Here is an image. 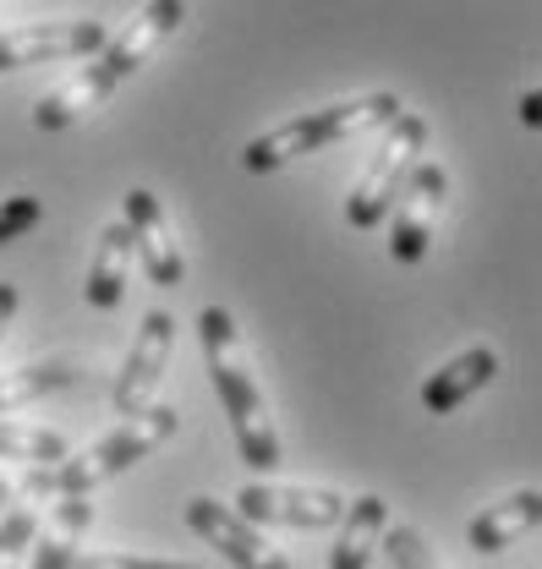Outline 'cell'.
<instances>
[{"label": "cell", "instance_id": "9", "mask_svg": "<svg viewBox=\"0 0 542 569\" xmlns=\"http://www.w3.org/2000/svg\"><path fill=\"white\" fill-rule=\"evenodd\" d=\"M236 515H247L253 526H302V531H324L345 515V498L329 488H285V482H247L236 493Z\"/></svg>", "mask_w": 542, "mask_h": 569}, {"label": "cell", "instance_id": "18", "mask_svg": "<svg viewBox=\"0 0 542 569\" xmlns=\"http://www.w3.org/2000/svg\"><path fill=\"white\" fill-rule=\"evenodd\" d=\"M67 383H77L71 361H33V367L0 372V417H11V411H22V406H33V400H45Z\"/></svg>", "mask_w": 542, "mask_h": 569}, {"label": "cell", "instance_id": "24", "mask_svg": "<svg viewBox=\"0 0 542 569\" xmlns=\"http://www.w3.org/2000/svg\"><path fill=\"white\" fill-rule=\"evenodd\" d=\"M11 318H17V284H6V280H0V340H6Z\"/></svg>", "mask_w": 542, "mask_h": 569}, {"label": "cell", "instance_id": "8", "mask_svg": "<svg viewBox=\"0 0 542 569\" xmlns=\"http://www.w3.org/2000/svg\"><path fill=\"white\" fill-rule=\"evenodd\" d=\"M187 526L214 542L236 569H290V559L264 537V526H253L247 515H236L219 498H187Z\"/></svg>", "mask_w": 542, "mask_h": 569}, {"label": "cell", "instance_id": "10", "mask_svg": "<svg viewBox=\"0 0 542 569\" xmlns=\"http://www.w3.org/2000/svg\"><path fill=\"white\" fill-rule=\"evenodd\" d=\"M127 230H132V252L142 258L148 280L154 284H181L187 263H181L176 230H170V219H165V203H159L148 187H132V192H127Z\"/></svg>", "mask_w": 542, "mask_h": 569}, {"label": "cell", "instance_id": "14", "mask_svg": "<svg viewBox=\"0 0 542 569\" xmlns=\"http://www.w3.org/2000/svg\"><path fill=\"white\" fill-rule=\"evenodd\" d=\"M127 280H132V230H127V219H116L99 230V247L88 258V284H82L88 307H99V312L121 307Z\"/></svg>", "mask_w": 542, "mask_h": 569}, {"label": "cell", "instance_id": "25", "mask_svg": "<svg viewBox=\"0 0 542 569\" xmlns=\"http://www.w3.org/2000/svg\"><path fill=\"white\" fill-rule=\"evenodd\" d=\"M521 121H526V127H538L542 121V93L538 88H532V93H521Z\"/></svg>", "mask_w": 542, "mask_h": 569}, {"label": "cell", "instance_id": "3", "mask_svg": "<svg viewBox=\"0 0 542 569\" xmlns=\"http://www.w3.org/2000/svg\"><path fill=\"white\" fill-rule=\"evenodd\" d=\"M406 104L395 93H356V99H335V104H318V110H302L290 121H279L274 132H258V138L242 148V164L253 176H269L279 164L302 159V153H318V148H335V142L356 138V132H373L384 121H395Z\"/></svg>", "mask_w": 542, "mask_h": 569}, {"label": "cell", "instance_id": "4", "mask_svg": "<svg viewBox=\"0 0 542 569\" xmlns=\"http://www.w3.org/2000/svg\"><path fill=\"white\" fill-rule=\"evenodd\" d=\"M422 153H427V121H422V116L401 110L395 121H384L378 153L367 159L362 181H356L351 198H345V224H351V230H378V224L390 219V203L401 198V187L411 181V170H416Z\"/></svg>", "mask_w": 542, "mask_h": 569}, {"label": "cell", "instance_id": "15", "mask_svg": "<svg viewBox=\"0 0 542 569\" xmlns=\"http://www.w3.org/2000/svg\"><path fill=\"white\" fill-rule=\"evenodd\" d=\"M538 520H542V493L538 488H521V493L487 503V509L472 520L466 542H472V553H504V548H515Z\"/></svg>", "mask_w": 542, "mask_h": 569}, {"label": "cell", "instance_id": "16", "mask_svg": "<svg viewBox=\"0 0 542 569\" xmlns=\"http://www.w3.org/2000/svg\"><path fill=\"white\" fill-rule=\"evenodd\" d=\"M493 372H499V356L487 351V346H476V351H461L455 361H444L427 383H422V406L433 411V417H450L455 406H466L476 389H487L493 383Z\"/></svg>", "mask_w": 542, "mask_h": 569}, {"label": "cell", "instance_id": "11", "mask_svg": "<svg viewBox=\"0 0 542 569\" xmlns=\"http://www.w3.org/2000/svg\"><path fill=\"white\" fill-rule=\"evenodd\" d=\"M181 17H187V0H148L132 22L116 33V39H105V44H99V61L116 71V82H127V77H132V71L142 67L165 39H170V33H176V22H181Z\"/></svg>", "mask_w": 542, "mask_h": 569}, {"label": "cell", "instance_id": "7", "mask_svg": "<svg viewBox=\"0 0 542 569\" xmlns=\"http://www.w3.org/2000/svg\"><path fill=\"white\" fill-rule=\"evenodd\" d=\"M170 351H176V318L165 307L142 312L132 351H127L121 372H116V411L121 417H137L142 406H154V389H159V378L170 367Z\"/></svg>", "mask_w": 542, "mask_h": 569}, {"label": "cell", "instance_id": "2", "mask_svg": "<svg viewBox=\"0 0 542 569\" xmlns=\"http://www.w3.org/2000/svg\"><path fill=\"white\" fill-rule=\"evenodd\" d=\"M176 406H142L137 417L116 427L110 438H99L93 449H82V455H61V460H45V466H28V477H22V493L28 498H67V493H93L99 482H110V477H121V471H132L137 460H148L159 443H170L176 438Z\"/></svg>", "mask_w": 542, "mask_h": 569}, {"label": "cell", "instance_id": "26", "mask_svg": "<svg viewBox=\"0 0 542 569\" xmlns=\"http://www.w3.org/2000/svg\"><path fill=\"white\" fill-rule=\"evenodd\" d=\"M0 509H11V482L0 477Z\"/></svg>", "mask_w": 542, "mask_h": 569}, {"label": "cell", "instance_id": "20", "mask_svg": "<svg viewBox=\"0 0 542 569\" xmlns=\"http://www.w3.org/2000/svg\"><path fill=\"white\" fill-rule=\"evenodd\" d=\"M33 531H39V509L11 503V509L0 515V569H22L28 548H33Z\"/></svg>", "mask_w": 542, "mask_h": 569}, {"label": "cell", "instance_id": "5", "mask_svg": "<svg viewBox=\"0 0 542 569\" xmlns=\"http://www.w3.org/2000/svg\"><path fill=\"white\" fill-rule=\"evenodd\" d=\"M444 198H450V170L438 159H416L411 181L401 187V198L390 203L395 209V230H390V258L395 263H422L433 230H438V213H444Z\"/></svg>", "mask_w": 542, "mask_h": 569}, {"label": "cell", "instance_id": "22", "mask_svg": "<svg viewBox=\"0 0 542 569\" xmlns=\"http://www.w3.org/2000/svg\"><path fill=\"white\" fill-rule=\"evenodd\" d=\"M33 224H45V203L39 198H0V247H11V241H22Z\"/></svg>", "mask_w": 542, "mask_h": 569}, {"label": "cell", "instance_id": "13", "mask_svg": "<svg viewBox=\"0 0 542 569\" xmlns=\"http://www.w3.org/2000/svg\"><path fill=\"white\" fill-rule=\"evenodd\" d=\"M88 526H93L88 493L56 498V509L39 515V531H33V548H28V553H33V569H71L77 542L88 537Z\"/></svg>", "mask_w": 542, "mask_h": 569}, {"label": "cell", "instance_id": "19", "mask_svg": "<svg viewBox=\"0 0 542 569\" xmlns=\"http://www.w3.org/2000/svg\"><path fill=\"white\" fill-rule=\"evenodd\" d=\"M61 455H67V438H61V432L28 427V422H0V460L45 466V460H61Z\"/></svg>", "mask_w": 542, "mask_h": 569}, {"label": "cell", "instance_id": "6", "mask_svg": "<svg viewBox=\"0 0 542 569\" xmlns=\"http://www.w3.org/2000/svg\"><path fill=\"white\" fill-rule=\"evenodd\" d=\"M105 39H110L105 22H28V28H6L0 33V71L82 61V56H99Z\"/></svg>", "mask_w": 542, "mask_h": 569}, {"label": "cell", "instance_id": "21", "mask_svg": "<svg viewBox=\"0 0 542 569\" xmlns=\"http://www.w3.org/2000/svg\"><path fill=\"white\" fill-rule=\"evenodd\" d=\"M378 548L395 559V569H444L438 565V548H427V537L416 526H384Z\"/></svg>", "mask_w": 542, "mask_h": 569}, {"label": "cell", "instance_id": "23", "mask_svg": "<svg viewBox=\"0 0 542 569\" xmlns=\"http://www.w3.org/2000/svg\"><path fill=\"white\" fill-rule=\"evenodd\" d=\"M71 569H198L181 559H142V553H77Z\"/></svg>", "mask_w": 542, "mask_h": 569}, {"label": "cell", "instance_id": "12", "mask_svg": "<svg viewBox=\"0 0 542 569\" xmlns=\"http://www.w3.org/2000/svg\"><path fill=\"white\" fill-rule=\"evenodd\" d=\"M116 88H121V82H116V71L93 56V61L77 71L71 82H61L50 99H39V104H33V127H39V132H67L71 121H82V116L105 110Z\"/></svg>", "mask_w": 542, "mask_h": 569}, {"label": "cell", "instance_id": "17", "mask_svg": "<svg viewBox=\"0 0 542 569\" xmlns=\"http://www.w3.org/2000/svg\"><path fill=\"white\" fill-rule=\"evenodd\" d=\"M335 526H339V542H335V553H329V569H367L373 553H378L384 526H390V503L378 493L351 498Z\"/></svg>", "mask_w": 542, "mask_h": 569}, {"label": "cell", "instance_id": "1", "mask_svg": "<svg viewBox=\"0 0 542 569\" xmlns=\"http://www.w3.org/2000/svg\"><path fill=\"white\" fill-rule=\"evenodd\" d=\"M198 335H204V356H208V378L219 389V406L236 427V449H242V466L264 471L269 477L279 466V432L269 422V406H264V389L253 378V361L242 346V329L225 307H204L198 318Z\"/></svg>", "mask_w": 542, "mask_h": 569}]
</instances>
